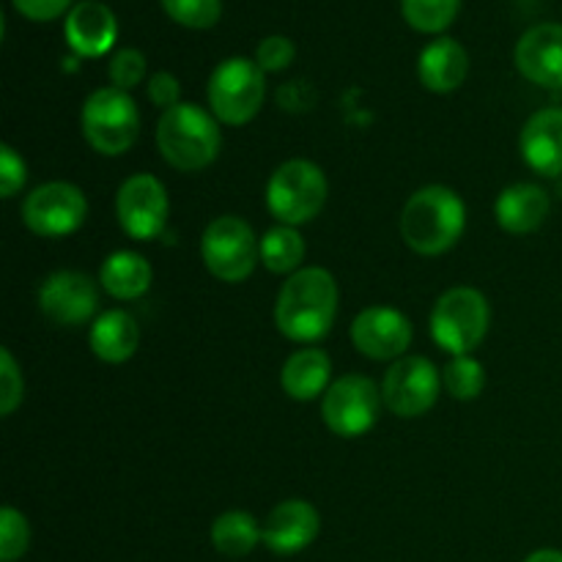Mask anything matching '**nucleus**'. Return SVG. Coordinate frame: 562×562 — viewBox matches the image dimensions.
<instances>
[{
	"instance_id": "nucleus-23",
	"label": "nucleus",
	"mask_w": 562,
	"mask_h": 562,
	"mask_svg": "<svg viewBox=\"0 0 562 562\" xmlns=\"http://www.w3.org/2000/svg\"><path fill=\"white\" fill-rule=\"evenodd\" d=\"M88 340H91V351L99 360L110 362V366H121L137 351L140 329H137L135 318L126 311H108L93 322Z\"/></svg>"
},
{
	"instance_id": "nucleus-7",
	"label": "nucleus",
	"mask_w": 562,
	"mask_h": 562,
	"mask_svg": "<svg viewBox=\"0 0 562 562\" xmlns=\"http://www.w3.org/2000/svg\"><path fill=\"white\" fill-rule=\"evenodd\" d=\"M267 97L263 69L250 58H228L209 77V108L220 124L241 126L252 121Z\"/></svg>"
},
{
	"instance_id": "nucleus-2",
	"label": "nucleus",
	"mask_w": 562,
	"mask_h": 562,
	"mask_svg": "<svg viewBox=\"0 0 562 562\" xmlns=\"http://www.w3.org/2000/svg\"><path fill=\"white\" fill-rule=\"evenodd\" d=\"M467 228V206L450 187L417 190L401 212V236L417 256H442Z\"/></svg>"
},
{
	"instance_id": "nucleus-25",
	"label": "nucleus",
	"mask_w": 562,
	"mask_h": 562,
	"mask_svg": "<svg viewBox=\"0 0 562 562\" xmlns=\"http://www.w3.org/2000/svg\"><path fill=\"white\" fill-rule=\"evenodd\" d=\"M305 239L291 225H274L261 239V261L274 274L300 272L302 261H305Z\"/></svg>"
},
{
	"instance_id": "nucleus-33",
	"label": "nucleus",
	"mask_w": 562,
	"mask_h": 562,
	"mask_svg": "<svg viewBox=\"0 0 562 562\" xmlns=\"http://www.w3.org/2000/svg\"><path fill=\"white\" fill-rule=\"evenodd\" d=\"M27 179V165L9 143L0 146V195L14 198Z\"/></svg>"
},
{
	"instance_id": "nucleus-12",
	"label": "nucleus",
	"mask_w": 562,
	"mask_h": 562,
	"mask_svg": "<svg viewBox=\"0 0 562 562\" xmlns=\"http://www.w3.org/2000/svg\"><path fill=\"white\" fill-rule=\"evenodd\" d=\"M168 190L151 173H137L121 184L115 195V214L126 236L137 241L157 239L168 223Z\"/></svg>"
},
{
	"instance_id": "nucleus-5",
	"label": "nucleus",
	"mask_w": 562,
	"mask_h": 562,
	"mask_svg": "<svg viewBox=\"0 0 562 562\" xmlns=\"http://www.w3.org/2000/svg\"><path fill=\"white\" fill-rule=\"evenodd\" d=\"M492 324L488 300L477 289L459 285L445 291L431 311V338L439 349L464 357L483 344Z\"/></svg>"
},
{
	"instance_id": "nucleus-8",
	"label": "nucleus",
	"mask_w": 562,
	"mask_h": 562,
	"mask_svg": "<svg viewBox=\"0 0 562 562\" xmlns=\"http://www.w3.org/2000/svg\"><path fill=\"white\" fill-rule=\"evenodd\" d=\"M201 258L209 272L223 283H241L261 261V241L250 225L236 214H223L212 220L203 231Z\"/></svg>"
},
{
	"instance_id": "nucleus-18",
	"label": "nucleus",
	"mask_w": 562,
	"mask_h": 562,
	"mask_svg": "<svg viewBox=\"0 0 562 562\" xmlns=\"http://www.w3.org/2000/svg\"><path fill=\"white\" fill-rule=\"evenodd\" d=\"M519 148L536 173L562 176V108L538 110L521 126Z\"/></svg>"
},
{
	"instance_id": "nucleus-19",
	"label": "nucleus",
	"mask_w": 562,
	"mask_h": 562,
	"mask_svg": "<svg viewBox=\"0 0 562 562\" xmlns=\"http://www.w3.org/2000/svg\"><path fill=\"white\" fill-rule=\"evenodd\" d=\"M552 212L549 192L538 184H514L499 192L494 203V217L497 225L508 234H532L547 223Z\"/></svg>"
},
{
	"instance_id": "nucleus-16",
	"label": "nucleus",
	"mask_w": 562,
	"mask_h": 562,
	"mask_svg": "<svg viewBox=\"0 0 562 562\" xmlns=\"http://www.w3.org/2000/svg\"><path fill=\"white\" fill-rule=\"evenodd\" d=\"M516 69L541 88H562V25L541 22L521 33L516 44Z\"/></svg>"
},
{
	"instance_id": "nucleus-34",
	"label": "nucleus",
	"mask_w": 562,
	"mask_h": 562,
	"mask_svg": "<svg viewBox=\"0 0 562 562\" xmlns=\"http://www.w3.org/2000/svg\"><path fill=\"white\" fill-rule=\"evenodd\" d=\"M148 99H151L157 108L170 110L179 104V97H181V86L179 80H176L170 71H157V75H151V80H148V88H146Z\"/></svg>"
},
{
	"instance_id": "nucleus-17",
	"label": "nucleus",
	"mask_w": 562,
	"mask_h": 562,
	"mask_svg": "<svg viewBox=\"0 0 562 562\" xmlns=\"http://www.w3.org/2000/svg\"><path fill=\"white\" fill-rule=\"evenodd\" d=\"M66 42L82 58H99L110 53L119 36V22L110 5L99 0H82L66 14Z\"/></svg>"
},
{
	"instance_id": "nucleus-11",
	"label": "nucleus",
	"mask_w": 562,
	"mask_h": 562,
	"mask_svg": "<svg viewBox=\"0 0 562 562\" xmlns=\"http://www.w3.org/2000/svg\"><path fill=\"white\" fill-rule=\"evenodd\" d=\"M439 371L426 357H401L387 368L382 382V398L393 415L412 420L437 404Z\"/></svg>"
},
{
	"instance_id": "nucleus-10",
	"label": "nucleus",
	"mask_w": 562,
	"mask_h": 562,
	"mask_svg": "<svg viewBox=\"0 0 562 562\" xmlns=\"http://www.w3.org/2000/svg\"><path fill=\"white\" fill-rule=\"evenodd\" d=\"M88 201L80 187L69 181H47L36 187L22 203V223L44 239H60L82 228Z\"/></svg>"
},
{
	"instance_id": "nucleus-32",
	"label": "nucleus",
	"mask_w": 562,
	"mask_h": 562,
	"mask_svg": "<svg viewBox=\"0 0 562 562\" xmlns=\"http://www.w3.org/2000/svg\"><path fill=\"white\" fill-rule=\"evenodd\" d=\"M296 47L285 36H267L256 49V64L263 71H283L294 64Z\"/></svg>"
},
{
	"instance_id": "nucleus-6",
	"label": "nucleus",
	"mask_w": 562,
	"mask_h": 562,
	"mask_svg": "<svg viewBox=\"0 0 562 562\" xmlns=\"http://www.w3.org/2000/svg\"><path fill=\"white\" fill-rule=\"evenodd\" d=\"M82 135L93 151L104 157H119L130 151L140 132V113L130 91L121 88H99L82 104Z\"/></svg>"
},
{
	"instance_id": "nucleus-22",
	"label": "nucleus",
	"mask_w": 562,
	"mask_h": 562,
	"mask_svg": "<svg viewBox=\"0 0 562 562\" xmlns=\"http://www.w3.org/2000/svg\"><path fill=\"white\" fill-rule=\"evenodd\" d=\"M151 263L132 250H119L113 256L104 258L102 272H99V283L108 291L113 300L132 302L140 300L148 289H151Z\"/></svg>"
},
{
	"instance_id": "nucleus-28",
	"label": "nucleus",
	"mask_w": 562,
	"mask_h": 562,
	"mask_svg": "<svg viewBox=\"0 0 562 562\" xmlns=\"http://www.w3.org/2000/svg\"><path fill=\"white\" fill-rule=\"evenodd\" d=\"M162 9L179 25L206 31L223 16V0H162Z\"/></svg>"
},
{
	"instance_id": "nucleus-27",
	"label": "nucleus",
	"mask_w": 562,
	"mask_h": 562,
	"mask_svg": "<svg viewBox=\"0 0 562 562\" xmlns=\"http://www.w3.org/2000/svg\"><path fill=\"white\" fill-rule=\"evenodd\" d=\"M442 387L456 401H475L486 387V371L475 357H453L442 371Z\"/></svg>"
},
{
	"instance_id": "nucleus-4",
	"label": "nucleus",
	"mask_w": 562,
	"mask_h": 562,
	"mask_svg": "<svg viewBox=\"0 0 562 562\" xmlns=\"http://www.w3.org/2000/svg\"><path fill=\"white\" fill-rule=\"evenodd\" d=\"M329 195L327 176L311 159H289L269 176L267 206L280 225H305L324 209Z\"/></svg>"
},
{
	"instance_id": "nucleus-9",
	"label": "nucleus",
	"mask_w": 562,
	"mask_h": 562,
	"mask_svg": "<svg viewBox=\"0 0 562 562\" xmlns=\"http://www.w3.org/2000/svg\"><path fill=\"white\" fill-rule=\"evenodd\" d=\"M379 406H382V393L376 384L360 373H349L335 379L322 395V420L338 437L355 439L376 426Z\"/></svg>"
},
{
	"instance_id": "nucleus-20",
	"label": "nucleus",
	"mask_w": 562,
	"mask_h": 562,
	"mask_svg": "<svg viewBox=\"0 0 562 562\" xmlns=\"http://www.w3.org/2000/svg\"><path fill=\"white\" fill-rule=\"evenodd\" d=\"M470 71V58L467 49L456 38L439 36L437 42L428 44L417 58V75L420 82L434 93H450L467 80Z\"/></svg>"
},
{
	"instance_id": "nucleus-36",
	"label": "nucleus",
	"mask_w": 562,
	"mask_h": 562,
	"mask_svg": "<svg viewBox=\"0 0 562 562\" xmlns=\"http://www.w3.org/2000/svg\"><path fill=\"white\" fill-rule=\"evenodd\" d=\"M525 562H562V552H558V549H538Z\"/></svg>"
},
{
	"instance_id": "nucleus-30",
	"label": "nucleus",
	"mask_w": 562,
	"mask_h": 562,
	"mask_svg": "<svg viewBox=\"0 0 562 562\" xmlns=\"http://www.w3.org/2000/svg\"><path fill=\"white\" fill-rule=\"evenodd\" d=\"M108 75L113 80L115 88L121 91H132L135 86H140L143 77H146V58H143L140 49L124 47L110 58Z\"/></svg>"
},
{
	"instance_id": "nucleus-26",
	"label": "nucleus",
	"mask_w": 562,
	"mask_h": 562,
	"mask_svg": "<svg viewBox=\"0 0 562 562\" xmlns=\"http://www.w3.org/2000/svg\"><path fill=\"white\" fill-rule=\"evenodd\" d=\"M406 22L420 33H442L453 25L461 0H401Z\"/></svg>"
},
{
	"instance_id": "nucleus-14",
	"label": "nucleus",
	"mask_w": 562,
	"mask_h": 562,
	"mask_svg": "<svg viewBox=\"0 0 562 562\" xmlns=\"http://www.w3.org/2000/svg\"><path fill=\"white\" fill-rule=\"evenodd\" d=\"M412 322L395 307H366L351 324V344L371 360H401L412 346Z\"/></svg>"
},
{
	"instance_id": "nucleus-15",
	"label": "nucleus",
	"mask_w": 562,
	"mask_h": 562,
	"mask_svg": "<svg viewBox=\"0 0 562 562\" xmlns=\"http://www.w3.org/2000/svg\"><path fill=\"white\" fill-rule=\"evenodd\" d=\"M318 527H322V519H318V510L311 503L285 499V503H278L269 510L267 521L261 527V541L269 552L289 558V554L302 552V549L316 541Z\"/></svg>"
},
{
	"instance_id": "nucleus-1",
	"label": "nucleus",
	"mask_w": 562,
	"mask_h": 562,
	"mask_svg": "<svg viewBox=\"0 0 562 562\" xmlns=\"http://www.w3.org/2000/svg\"><path fill=\"white\" fill-rule=\"evenodd\" d=\"M338 316V283L322 267L291 274L274 302V324L294 344H316L333 329Z\"/></svg>"
},
{
	"instance_id": "nucleus-35",
	"label": "nucleus",
	"mask_w": 562,
	"mask_h": 562,
	"mask_svg": "<svg viewBox=\"0 0 562 562\" xmlns=\"http://www.w3.org/2000/svg\"><path fill=\"white\" fill-rule=\"evenodd\" d=\"M71 0H14V9L33 22H49L64 14Z\"/></svg>"
},
{
	"instance_id": "nucleus-13",
	"label": "nucleus",
	"mask_w": 562,
	"mask_h": 562,
	"mask_svg": "<svg viewBox=\"0 0 562 562\" xmlns=\"http://www.w3.org/2000/svg\"><path fill=\"white\" fill-rule=\"evenodd\" d=\"M99 291L88 274L60 269L38 289V311L58 327H80L97 313Z\"/></svg>"
},
{
	"instance_id": "nucleus-21",
	"label": "nucleus",
	"mask_w": 562,
	"mask_h": 562,
	"mask_svg": "<svg viewBox=\"0 0 562 562\" xmlns=\"http://www.w3.org/2000/svg\"><path fill=\"white\" fill-rule=\"evenodd\" d=\"M333 376V360L322 349H300L285 360L280 384L294 401H313L327 393Z\"/></svg>"
},
{
	"instance_id": "nucleus-24",
	"label": "nucleus",
	"mask_w": 562,
	"mask_h": 562,
	"mask_svg": "<svg viewBox=\"0 0 562 562\" xmlns=\"http://www.w3.org/2000/svg\"><path fill=\"white\" fill-rule=\"evenodd\" d=\"M212 543L225 558H247L261 543V525L247 510H228L214 519Z\"/></svg>"
},
{
	"instance_id": "nucleus-29",
	"label": "nucleus",
	"mask_w": 562,
	"mask_h": 562,
	"mask_svg": "<svg viewBox=\"0 0 562 562\" xmlns=\"http://www.w3.org/2000/svg\"><path fill=\"white\" fill-rule=\"evenodd\" d=\"M27 543H31L27 519L16 508L5 505L0 510V560L14 562L16 558H22L27 552Z\"/></svg>"
},
{
	"instance_id": "nucleus-3",
	"label": "nucleus",
	"mask_w": 562,
	"mask_h": 562,
	"mask_svg": "<svg viewBox=\"0 0 562 562\" xmlns=\"http://www.w3.org/2000/svg\"><path fill=\"white\" fill-rule=\"evenodd\" d=\"M157 146L170 168L195 173L217 159L223 135L212 113L192 102H179L159 119Z\"/></svg>"
},
{
	"instance_id": "nucleus-31",
	"label": "nucleus",
	"mask_w": 562,
	"mask_h": 562,
	"mask_svg": "<svg viewBox=\"0 0 562 562\" xmlns=\"http://www.w3.org/2000/svg\"><path fill=\"white\" fill-rule=\"evenodd\" d=\"M22 398H25V382H22L20 366L9 349H0V415H14Z\"/></svg>"
}]
</instances>
